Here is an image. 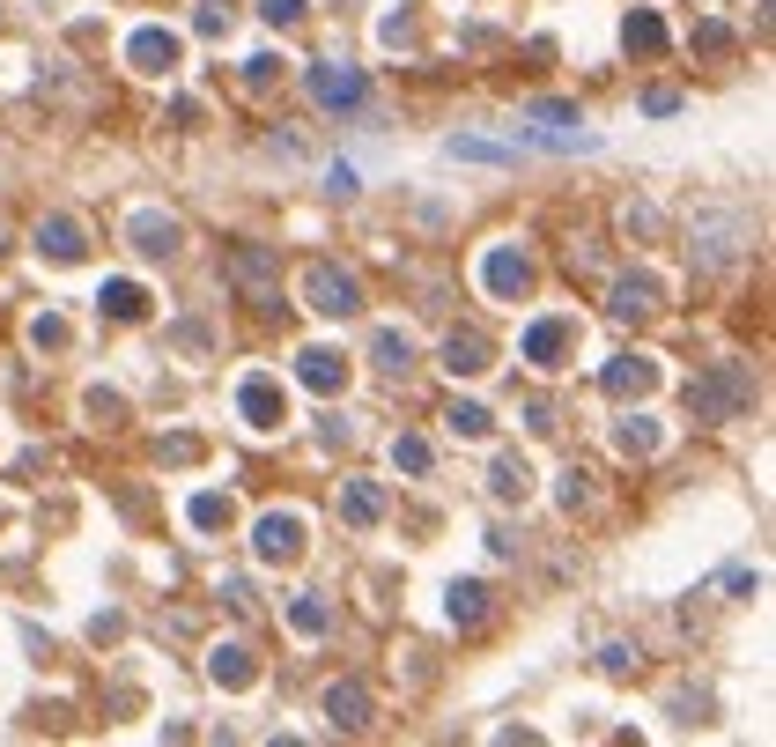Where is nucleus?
<instances>
[{
    "mask_svg": "<svg viewBox=\"0 0 776 747\" xmlns=\"http://www.w3.org/2000/svg\"><path fill=\"white\" fill-rule=\"evenodd\" d=\"M747 400H754V378H747V363H717L710 378H695V385H688V407H695V422H732Z\"/></svg>",
    "mask_w": 776,
    "mask_h": 747,
    "instance_id": "1",
    "label": "nucleus"
},
{
    "mask_svg": "<svg viewBox=\"0 0 776 747\" xmlns=\"http://www.w3.org/2000/svg\"><path fill=\"white\" fill-rule=\"evenodd\" d=\"M304 304L318 319H355V311H363V289H355V274H340L333 259H311L304 267Z\"/></svg>",
    "mask_w": 776,
    "mask_h": 747,
    "instance_id": "2",
    "label": "nucleus"
},
{
    "mask_svg": "<svg viewBox=\"0 0 776 747\" xmlns=\"http://www.w3.org/2000/svg\"><path fill=\"white\" fill-rule=\"evenodd\" d=\"M230 282H237L244 296H252L259 311H281V289H274V267H267V252H259V245H237V252H230Z\"/></svg>",
    "mask_w": 776,
    "mask_h": 747,
    "instance_id": "3",
    "label": "nucleus"
},
{
    "mask_svg": "<svg viewBox=\"0 0 776 747\" xmlns=\"http://www.w3.org/2000/svg\"><path fill=\"white\" fill-rule=\"evenodd\" d=\"M252 548H259V563H296V555H304V518L296 511H267L259 533H252Z\"/></svg>",
    "mask_w": 776,
    "mask_h": 747,
    "instance_id": "4",
    "label": "nucleus"
},
{
    "mask_svg": "<svg viewBox=\"0 0 776 747\" xmlns=\"http://www.w3.org/2000/svg\"><path fill=\"white\" fill-rule=\"evenodd\" d=\"M311 97L326 104V111H355V104L370 97V82L355 67H311Z\"/></svg>",
    "mask_w": 776,
    "mask_h": 747,
    "instance_id": "5",
    "label": "nucleus"
},
{
    "mask_svg": "<svg viewBox=\"0 0 776 747\" xmlns=\"http://www.w3.org/2000/svg\"><path fill=\"white\" fill-rule=\"evenodd\" d=\"M37 252H45L52 267H74V259L89 252L82 245V222H74V215H45V222H37Z\"/></svg>",
    "mask_w": 776,
    "mask_h": 747,
    "instance_id": "6",
    "label": "nucleus"
},
{
    "mask_svg": "<svg viewBox=\"0 0 776 747\" xmlns=\"http://www.w3.org/2000/svg\"><path fill=\"white\" fill-rule=\"evenodd\" d=\"M481 282L496 289V296H525V289H533V267H525V252L496 245V252H488V267H481Z\"/></svg>",
    "mask_w": 776,
    "mask_h": 747,
    "instance_id": "7",
    "label": "nucleus"
},
{
    "mask_svg": "<svg viewBox=\"0 0 776 747\" xmlns=\"http://www.w3.org/2000/svg\"><path fill=\"white\" fill-rule=\"evenodd\" d=\"M370 711H377V703H370V688H363V681H340L333 696H326V718L340 725V733H363Z\"/></svg>",
    "mask_w": 776,
    "mask_h": 747,
    "instance_id": "8",
    "label": "nucleus"
},
{
    "mask_svg": "<svg viewBox=\"0 0 776 747\" xmlns=\"http://www.w3.org/2000/svg\"><path fill=\"white\" fill-rule=\"evenodd\" d=\"M599 385H607L614 400H629V392H651V385H658V363H651V356H614V370H607Z\"/></svg>",
    "mask_w": 776,
    "mask_h": 747,
    "instance_id": "9",
    "label": "nucleus"
},
{
    "mask_svg": "<svg viewBox=\"0 0 776 747\" xmlns=\"http://www.w3.org/2000/svg\"><path fill=\"white\" fill-rule=\"evenodd\" d=\"M126 60H134V67H148V74H163V67H178V37H170V30H134Z\"/></svg>",
    "mask_w": 776,
    "mask_h": 747,
    "instance_id": "10",
    "label": "nucleus"
},
{
    "mask_svg": "<svg viewBox=\"0 0 776 747\" xmlns=\"http://www.w3.org/2000/svg\"><path fill=\"white\" fill-rule=\"evenodd\" d=\"M607 311H614V319H643V311H658V282H651V274H621Z\"/></svg>",
    "mask_w": 776,
    "mask_h": 747,
    "instance_id": "11",
    "label": "nucleus"
},
{
    "mask_svg": "<svg viewBox=\"0 0 776 747\" xmlns=\"http://www.w3.org/2000/svg\"><path fill=\"white\" fill-rule=\"evenodd\" d=\"M237 407H244V422H252V429H274V422H281V392H274V378H244Z\"/></svg>",
    "mask_w": 776,
    "mask_h": 747,
    "instance_id": "12",
    "label": "nucleus"
},
{
    "mask_svg": "<svg viewBox=\"0 0 776 747\" xmlns=\"http://www.w3.org/2000/svg\"><path fill=\"white\" fill-rule=\"evenodd\" d=\"M444 370H451V378H481V370H488V341H481V333H451V341H444Z\"/></svg>",
    "mask_w": 776,
    "mask_h": 747,
    "instance_id": "13",
    "label": "nucleus"
},
{
    "mask_svg": "<svg viewBox=\"0 0 776 747\" xmlns=\"http://www.w3.org/2000/svg\"><path fill=\"white\" fill-rule=\"evenodd\" d=\"M134 252L170 259V252H178V222H170V215H134Z\"/></svg>",
    "mask_w": 776,
    "mask_h": 747,
    "instance_id": "14",
    "label": "nucleus"
},
{
    "mask_svg": "<svg viewBox=\"0 0 776 747\" xmlns=\"http://www.w3.org/2000/svg\"><path fill=\"white\" fill-rule=\"evenodd\" d=\"M311 392H340V378H348V363L333 356V348H304V370H296Z\"/></svg>",
    "mask_w": 776,
    "mask_h": 747,
    "instance_id": "15",
    "label": "nucleus"
},
{
    "mask_svg": "<svg viewBox=\"0 0 776 747\" xmlns=\"http://www.w3.org/2000/svg\"><path fill=\"white\" fill-rule=\"evenodd\" d=\"M562 341H570V326H562V319H540L533 333H525V363L555 370V356H562Z\"/></svg>",
    "mask_w": 776,
    "mask_h": 747,
    "instance_id": "16",
    "label": "nucleus"
},
{
    "mask_svg": "<svg viewBox=\"0 0 776 747\" xmlns=\"http://www.w3.org/2000/svg\"><path fill=\"white\" fill-rule=\"evenodd\" d=\"M340 511H348V526H370V518L385 511V489H377V481H348V496H340Z\"/></svg>",
    "mask_w": 776,
    "mask_h": 747,
    "instance_id": "17",
    "label": "nucleus"
},
{
    "mask_svg": "<svg viewBox=\"0 0 776 747\" xmlns=\"http://www.w3.org/2000/svg\"><path fill=\"white\" fill-rule=\"evenodd\" d=\"M207 674H215L222 688H244V681H252V651H244V644H222L215 659H207Z\"/></svg>",
    "mask_w": 776,
    "mask_h": 747,
    "instance_id": "18",
    "label": "nucleus"
},
{
    "mask_svg": "<svg viewBox=\"0 0 776 747\" xmlns=\"http://www.w3.org/2000/svg\"><path fill=\"white\" fill-rule=\"evenodd\" d=\"M97 304L111 311V319H141V311H148V296H141V282H104Z\"/></svg>",
    "mask_w": 776,
    "mask_h": 747,
    "instance_id": "19",
    "label": "nucleus"
},
{
    "mask_svg": "<svg viewBox=\"0 0 776 747\" xmlns=\"http://www.w3.org/2000/svg\"><path fill=\"white\" fill-rule=\"evenodd\" d=\"M481 614H488V585H473V577H466V585H451V622H481Z\"/></svg>",
    "mask_w": 776,
    "mask_h": 747,
    "instance_id": "20",
    "label": "nucleus"
},
{
    "mask_svg": "<svg viewBox=\"0 0 776 747\" xmlns=\"http://www.w3.org/2000/svg\"><path fill=\"white\" fill-rule=\"evenodd\" d=\"M488 489H496L503 503H510V496H525V489H533V474H525V459H496V474H488Z\"/></svg>",
    "mask_w": 776,
    "mask_h": 747,
    "instance_id": "21",
    "label": "nucleus"
},
{
    "mask_svg": "<svg viewBox=\"0 0 776 747\" xmlns=\"http://www.w3.org/2000/svg\"><path fill=\"white\" fill-rule=\"evenodd\" d=\"M377 363H385V370H407V363H414V341L385 326V333H377Z\"/></svg>",
    "mask_w": 776,
    "mask_h": 747,
    "instance_id": "22",
    "label": "nucleus"
},
{
    "mask_svg": "<svg viewBox=\"0 0 776 747\" xmlns=\"http://www.w3.org/2000/svg\"><path fill=\"white\" fill-rule=\"evenodd\" d=\"M459 437H488V407H473V400H451V415H444Z\"/></svg>",
    "mask_w": 776,
    "mask_h": 747,
    "instance_id": "23",
    "label": "nucleus"
},
{
    "mask_svg": "<svg viewBox=\"0 0 776 747\" xmlns=\"http://www.w3.org/2000/svg\"><path fill=\"white\" fill-rule=\"evenodd\" d=\"M629 45L636 52H658V45H666V23H658V15H629Z\"/></svg>",
    "mask_w": 776,
    "mask_h": 747,
    "instance_id": "24",
    "label": "nucleus"
},
{
    "mask_svg": "<svg viewBox=\"0 0 776 747\" xmlns=\"http://www.w3.org/2000/svg\"><path fill=\"white\" fill-rule=\"evenodd\" d=\"M614 437H621V452H658V429L643 422V415H636V422H621Z\"/></svg>",
    "mask_w": 776,
    "mask_h": 747,
    "instance_id": "25",
    "label": "nucleus"
},
{
    "mask_svg": "<svg viewBox=\"0 0 776 747\" xmlns=\"http://www.w3.org/2000/svg\"><path fill=\"white\" fill-rule=\"evenodd\" d=\"M289 622L304 629V637H318V629H326V607H318V592H304V600L289 607Z\"/></svg>",
    "mask_w": 776,
    "mask_h": 747,
    "instance_id": "26",
    "label": "nucleus"
},
{
    "mask_svg": "<svg viewBox=\"0 0 776 747\" xmlns=\"http://www.w3.org/2000/svg\"><path fill=\"white\" fill-rule=\"evenodd\" d=\"M193 526H230V496H193Z\"/></svg>",
    "mask_w": 776,
    "mask_h": 747,
    "instance_id": "27",
    "label": "nucleus"
},
{
    "mask_svg": "<svg viewBox=\"0 0 776 747\" xmlns=\"http://www.w3.org/2000/svg\"><path fill=\"white\" fill-rule=\"evenodd\" d=\"M392 459H400L407 474H422V466H429V444H422V437H400V444H392Z\"/></svg>",
    "mask_w": 776,
    "mask_h": 747,
    "instance_id": "28",
    "label": "nucleus"
},
{
    "mask_svg": "<svg viewBox=\"0 0 776 747\" xmlns=\"http://www.w3.org/2000/svg\"><path fill=\"white\" fill-rule=\"evenodd\" d=\"M259 15H267V23H281V30H289V23H304V0H259Z\"/></svg>",
    "mask_w": 776,
    "mask_h": 747,
    "instance_id": "29",
    "label": "nucleus"
}]
</instances>
